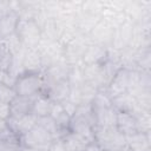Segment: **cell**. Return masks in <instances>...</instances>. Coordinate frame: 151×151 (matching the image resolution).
Masks as SVG:
<instances>
[{
    "label": "cell",
    "instance_id": "1",
    "mask_svg": "<svg viewBox=\"0 0 151 151\" xmlns=\"http://www.w3.org/2000/svg\"><path fill=\"white\" fill-rule=\"evenodd\" d=\"M14 91L18 96L35 98L45 91V77L42 72H24L14 83Z\"/></svg>",
    "mask_w": 151,
    "mask_h": 151
},
{
    "label": "cell",
    "instance_id": "2",
    "mask_svg": "<svg viewBox=\"0 0 151 151\" xmlns=\"http://www.w3.org/2000/svg\"><path fill=\"white\" fill-rule=\"evenodd\" d=\"M94 142L103 151H123L126 149V137L116 126L94 127Z\"/></svg>",
    "mask_w": 151,
    "mask_h": 151
},
{
    "label": "cell",
    "instance_id": "3",
    "mask_svg": "<svg viewBox=\"0 0 151 151\" xmlns=\"http://www.w3.org/2000/svg\"><path fill=\"white\" fill-rule=\"evenodd\" d=\"M15 34L24 48H38L41 42V28L34 19H19Z\"/></svg>",
    "mask_w": 151,
    "mask_h": 151
},
{
    "label": "cell",
    "instance_id": "4",
    "mask_svg": "<svg viewBox=\"0 0 151 151\" xmlns=\"http://www.w3.org/2000/svg\"><path fill=\"white\" fill-rule=\"evenodd\" d=\"M53 140L54 138L38 124L27 133L20 137L22 146L33 149L35 151H47Z\"/></svg>",
    "mask_w": 151,
    "mask_h": 151
},
{
    "label": "cell",
    "instance_id": "5",
    "mask_svg": "<svg viewBox=\"0 0 151 151\" xmlns=\"http://www.w3.org/2000/svg\"><path fill=\"white\" fill-rule=\"evenodd\" d=\"M130 72H131L130 68L122 66L112 76V78L110 79V81L107 84V87H106V92H107V94L110 96L111 99L117 97V96H120L123 93L129 92Z\"/></svg>",
    "mask_w": 151,
    "mask_h": 151
},
{
    "label": "cell",
    "instance_id": "6",
    "mask_svg": "<svg viewBox=\"0 0 151 151\" xmlns=\"http://www.w3.org/2000/svg\"><path fill=\"white\" fill-rule=\"evenodd\" d=\"M92 107L94 127H112L116 126L117 120V111L113 106L106 107Z\"/></svg>",
    "mask_w": 151,
    "mask_h": 151
},
{
    "label": "cell",
    "instance_id": "7",
    "mask_svg": "<svg viewBox=\"0 0 151 151\" xmlns=\"http://www.w3.org/2000/svg\"><path fill=\"white\" fill-rule=\"evenodd\" d=\"M37 120H38V118L33 113H28L20 118L9 117L6 122L9 126V129L13 131V133L20 138L22 134L27 133L29 130H32L37 125Z\"/></svg>",
    "mask_w": 151,
    "mask_h": 151
},
{
    "label": "cell",
    "instance_id": "8",
    "mask_svg": "<svg viewBox=\"0 0 151 151\" xmlns=\"http://www.w3.org/2000/svg\"><path fill=\"white\" fill-rule=\"evenodd\" d=\"M111 104L113 106V109L117 111V112H129V113H138L140 110V106L138 105L136 98L126 92V93H123L120 96H117L114 98L111 99Z\"/></svg>",
    "mask_w": 151,
    "mask_h": 151
},
{
    "label": "cell",
    "instance_id": "9",
    "mask_svg": "<svg viewBox=\"0 0 151 151\" xmlns=\"http://www.w3.org/2000/svg\"><path fill=\"white\" fill-rule=\"evenodd\" d=\"M116 127L125 137L139 132L136 114L129 112H117Z\"/></svg>",
    "mask_w": 151,
    "mask_h": 151
},
{
    "label": "cell",
    "instance_id": "10",
    "mask_svg": "<svg viewBox=\"0 0 151 151\" xmlns=\"http://www.w3.org/2000/svg\"><path fill=\"white\" fill-rule=\"evenodd\" d=\"M24 72H42V57L39 48H25L22 53Z\"/></svg>",
    "mask_w": 151,
    "mask_h": 151
},
{
    "label": "cell",
    "instance_id": "11",
    "mask_svg": "<svg viewBox=\"0 0 151 151\" xmlns=\"http://www.w3.org/2000/svg\"><path fill=\"white\" fill-rule=\"evenodd\" d=\"M32 109H33V98H27L17 94L13 98V100L9 103L11 117L13 118H20L22 116L32 113Z\"/></svg>",
    "mask_w": 151,
    "mask_h": 151
},
{
    "label": "cell",
    "instance_id": "12",
    "mask_svg": "<svg viewBox=\"0 0 151 151\" xmlns=\"http://www.w3.org/2000/svg\"><path fill=\"white\" fill-rule=\"evenodd\" d=\"M126 147L130 151H150V133L137 132L127 136Z\"/></svg>",
    "mask_w": 151,
    "mask_h": 151
},
{
    "label": "cell",
    "instance_id": "13",
    "mask_svg": "<svg viewBox=\"0 0 151 151\" xmlns=\"http://www.w3.org/2000/svg\"><path fill=\"white\" fill-rule=\"evenodd\" d=\"M19 22V15L17 12H12L4 17H0V40L11 37L15 33Z\"/></svg>",
    "mask_w": 151,
    "mask_h": 151
},
{
    "label": "cell",
    "instance_id": "14",
    "mask_svg": "<svg viewBox=\"0 0 151 151\" xmlns=\"http://www.w3.org/2000/svg\"><path fill=\"white\" fill-rule=\"evenodd\" d=\"M60 138L63 139L67 151H85V149L90 144L87 140H85L84 138L73 133L70 130H67Z\"/></svg>",
    "mask_w": 151,
    "mask_h": 151
},
{
    "label": "cell",
    "instance_id": "15",
    "mask_svg": "<svg viewBox=\"0 0 151 151\" xmlns=\"http://www.w3.org/2000/svg\"><path fill=\"white\" fill-rule=\"evenodd\" d=\"M52 104H53V101L51 100V98H50L47 94L41 93V94L37 96L35 98H33V109H32V113H33L37 118L50 116L51 109H52Z\"/></svg>",
    "mask_w": 151,
    "mask_h": 151
},
{
    "label": "cell",
    "instance_id": "16",
    "mask_svg": "<svg viewBox=\"0 0 151 151\" xmlns=\"http://www.w3.org/2000/svg\"><path fill=\"white\" fill-rule=\"evenodd\" d=\"M50 116L55 120V123L58 124V126L60 127V130H61L63 132H66V131L68 130L70 122H71V117L66 113V111L64 110V107H63V105H61L60 103L53 101Z\"/></svg>",
    "mask_w": 151,
    "mask_h": 151
},
{
    "label": "cell",
    "instance_id": "17",
    "mask_svg": "<svg viewBox=\"0 0 151 151\" xmlns=\"http://www.w3.org/2000/svg\"><path fill=\"white\" fill-rule=\"evenodd\" d=\"M37 124L40 125L44 130H46L54 139L60 138L65 132H63L60 130V127L58 126V124L55 123V120L51 117V116H46V117H40L37 120Z\"/></svg>",
    "mask_w": 151,
    "mask_h": 151
},
{
    "label": "cell",
    "instance_id": "18",
    "mask_svg": "<svg viewBox=\"0 0 151 151\" xmlns=\"http://www.w3.org/2000/svg\"><path fill=\"white\" fill-rule=\"evenodd\" d=\"M14 61L13 52L0 41V72H11Z\"/></svg>",
    "mask_w": 151,
    "mask_h": 151
},
{
    "label": "cell",
    "instance_id": "19",
    "mask_svg": "<svg viewBox=\"0 0 151 151\" xmlns=\"http://www.w3.org/2000/svg\"><path fill=\"white\" fill-rule=\"evenodd\" d=\"M15 96H17V93L14 91V87L8 86L0 81V103L9 104Z\"/></svg>",
    "mask_w": 151,
    "mask_h": 151
},
{
    "label": "cell",
    "instance_id": "20",
    "mask_svg": "<svg viewBox=\"0 0 151 151\" xmlns=\"http://www.w3.org/2000/svg\"><path fill=\"white\" fill-rule=\"evenodd\" d=\"M47 151H67V150H66V147L64 145L63 139L61 138H57L51 143V145H50Z\"/></svg>",
    "mask_w": 151,
    "mask_h": 151
},
{
    "label": "cell",
    "instance_id": "21",
    "mask_svg": "<svg viewBox=\"0 0 151 151\" xmlns=\"http://www.w3.org/2000/svg\"><path fill=\"white\" fill-rule=\"evenodd\" d=\"M11 117L9 104L0 103V120H7Z\"/></svg>",
    "mask_w": 151,
    "mask_h": 151
},
{
    "label": "cell",
    "instance_id": "22",
    "mask_svg": "<svg viewBox=\"0 0 151 151\" xmlns=\"http://www.w3.org/2000/svg\"><path fill=\"white\" fill-rule=\"evenodd\" d=\"M85 151H101V149L98 146V144L96 142H92L87 145V147L85 149Z\"/></svg>",
    "mask_w": 151,
    "mask_h": 151
},
{
    "label": "cell",
    "instance_id": "23",
    "mask_svg": "<svg viewBox=\"0 0 151 151\" xmlns=\"http://www.w3.org/2000/svg\"><path fill=\"white\" fill-rule=\"evenodd\" d=\"M20 151H35V150H33V149H29V147H26V146H21Z\"/></svg>",
    "mask_w": 151,
    "mask_h": 151
}]
</instances>
